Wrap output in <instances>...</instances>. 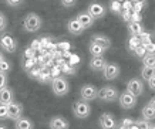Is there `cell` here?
<instances>
[{
  "label": "cell",
  "instance_id": "cell-3",
  "mask_svg": "<svg viewBox=\"0 0 155 129\" xmlns=\"http://www.w3.org/2000/svg\"><path fill=\"white\" fill-rule=\"evenodd\" d=\"M118 95H120V92H118L117 88L111 87V85H105L101 89H98L97 98H100L104 102H113L115 99H118Z\"/></svg>",
  "mask_w": 155,
  "mask_h": 129
},
{
  "label": "cell",
  "instance_id": "cell-6",
  "mask_svg": "<svg viewBox=\"0 0 155 129\" xmlns=\"http://www.w3.org/2000/svg\"><path fill=\"white\" fill-rule=\"evenodd\" d=\"M120 73H121L120 65L115 64V63H107V64L104 65V68H103V75H104V78L107 79V81H113V79L118 78Z\"/></svg>",
  "mask_w": 155,
  "mask_h": 129
},
{
  "label": "cell",
  "instance_id": "cell-47",
  "mask_svg": "<svg viewBox=\"0 0 155 129\" xmlns=\"http://www.w3.org/2000/svg\"><path fill=\"white\" fill-rule=\"evenodd\" d=\"M144 48H145V51L147 53H148V54H154V43L151 41V43H148V44H145V46H144Z\"/></svg>",
  "mask_w": 155,
  "mask_h": 129
},
{
  "label": "cell",
  "instance_id": "cell-2",
  "mask_svg": "<svg viewBox=\"0 0 155 129\" xmlns=\"http://www.w3.org/2000/svg\"><path fill=\"white\" fill-rule=\"evenodd\" d=\"M51 89L54 92V95L57 97H64L67 92L70 91V84L66 78L58 77V78L51 79Z\"/></svg>",
  "mask_w": 155,
  "mask_h": 129
},
{
  "label": "cell",
  "instance_id": "cell-27",
  "mask_svg": "<svg viewBox=\"0 0 155 129\" xmlns=\"http://www.w3.org/2000/svg\"><path fill=\"white\" fill-rule=\"evenodd\" d=\"M37 65V60H36V57L34 58H28V60H24L23 61V68L26 71H30L31 68H34Z\"/></svg>",
  "mask_w": 155,
  "mask_h": 129
},
{
  "label": "cell",
  "instance_id": "cell-21",
  "mask_svg": "<svg viewBox=\"0 0 155 129\" xmlns=\"http://www.w3.org/2000/svg\"><path fill=\"white\" fill-rule=\"evenodd\" d=\"M128 31L131 33V36H140L144 31L142 23H137V21H130L128 23Z\"/></svg>",
  "mask_w": 155,
  "mask_h": 129
},
{
  "label": "cell",
  "instance_id": "cell-30",
  "mask_svg": "<svg viewBox=\"0 0 155 129\" xmlns=\"http://www.w3.org/2000/svg\"><path fill=\"white\" fill-rule=\"evenodd\" d=\"M10 69H12V65H10V63L5 58V60L0 63V73H3V74L7 75V73H9Z\"/></svg>",
  "mask_w": 155,
  "mask_h": 129
},
{
  "label": "cell",
  "instance_id": "cell-45",
  "mask_svg": "<svg viewBox=\"0 0 155 129\" xmlns=\"http://www.w3.org/2000/svg\"><path fill=\"white\" fill-rule=\"evenodd\" d=\"M131 13H132V10H128V11H122L120 16L122 17V20H124V21H128V23H130V17H131Z\"/></svg>",
  "mask_w": 155,
  "mask_h": 129
},
{
  "label": "cell",
  "instance_id": "cell-24",
  "mask_svg": "<svg viewBox=\"0 0 155 129\" xmlns=\"http://www.w3.org/2000/svg\"><path fill=\"white\" fill-rule=\"evenodd\" d=\"M141 60H142V65H144V67H151V68H154V65H155L154 54H148V53H147Z\"/></svg>",
  "mask_w": 155,
  "mask_h": 129
},
{
  "label": "cell",
  "instance_id": "cell-25",
  "mask_svg": "<svg viewBox=\"0 0 155 129\" xmlns=\"http://www.w3.org/2000/svg\"><path fill=\"white\" fill-rule=\"evenodd\" d=\"M138 46H141L140 37L138 36H131L130 37V40H128V47H130V50H135Z\"/></svg>",
  "mask_w": 155,
  "mask_h": 129
},
{
  "label": "cell",
  "instance_id": "cell-56",
  "mask_svg": "<svg viewBox=\"0 0 155 129\" xmlns=\"http://www.w3.org/2000/svg\"><path fill=\"white\" fill-rule=\"evenodd\" d=\"M150 129H154V125L151 124V126H150Z\"/></svg>",
  "mask_w": 155,
  "mask_h": 129
},
{
  "label": "cell",
  "instance_id": "cell-17",
  "mask_svg": "<svg viewBox=\"0 0 155 129\" xmlns=\"http://www.w3.org/2000/svg\"><path fill=\"white\" fill-rule=\"evenodd\" d=\"M67 30H68V33H71L73 36H78V34H81V33L84 31L83 26L78 23L77 18H71V20H68V23H67Z\"/></svg>",
  "mask_w": 155,
  "mask_h": 129
},
{
  "label": "cell",
  "instance_id": "cell-35",
  "mask_svg": "<svg viewBox=\"0 0 155 129\" xmlns=\"http://www.w3.org/2000/svg\"><path fill=\"white\" fill-rule=\"evenodd\" d=\"M144 7H145V3H132L131 10L134 13H141Z\"/></svg>",
  "mask_w": 155,
  "mask_h": 129
},
{
  "label": "cell",
  "instance_id": "cell-9",
  "mask_svg": "<svg viewBox=\"0 0 155 129\" xmlns=\"http://www.w3.org/2000/svg\"><path fill=\"white\" fill-rule=\"evenodd\" d=\"M21 114H23V105L20 102L14 101L10 105H7V119H19V118H21Z\"/></svg>",
  "mask_w": 155,
  "mask_h": 129
},
{
  "label": "cell",
  "instance_id": "cell-10",
  "mask_svg": "<svg viewBox=\"0 0 155 129\" xmlns=\"http://www.w3.org/2000/svg\"><path fill=\"white\" fill-rule=\"evenodd\" d=\"M87 13L91 16V17L94 18V20H97V18H103L104 16H105V7H104L101 3H91V5H88V7H87V10H85Z\"/></svg>",
  "mask_w": 155,
  "mask_h": 129
},
{
  "label": "cell",
  "instance_id": "cell-7",
  "mask_svg": "<svg viewBox=\"0 0 155 129\" xmlns=\"http://www.w3.org/2000/svg\"><path fill=\"white\" fill-rule=\"evenodd\" d=\"M142 91H144V84H142V79L131 78L130 81H128L125 92L131 94V95H134V97L137 98V97H140V95H141Z\"/></svg>",
  "mask_w": 155,
  "mask_h": 129
},
{
  "label": "cell",
  "instance_id": "cell-1",
  "mask_svg": "<svg viewBox=\"0 0 155 129\" xmlns=\"http://www.w3.org/2000/svg\"><path fill=\"white\" fill-rule=\"evenodd\" d=\"M41 18L36 13H28L23 20V27L27 33H36L41 27Z\"/></svg>",
  "mask_w": 155,
  "mask_h": 129
},
{
  "label": "cell",
  "instance_id": "cell-33",
  "mask_svg": "<svg viewBox=\"0 0 155 129\" xmlns=\"http://www.w3.org/2000/svg\"><path fill=\"white\" fill-rule=\"evenodd\" d=\"M48 73H50V77H51V79L61 77V68H60V67H57V65L51 67V69H50Z\"/></svg>",
  "mask_w": 155,
  "mask_h": 129
},
{
  "label": "cell",
  "instance_id": "cell-28",
  "mask_svg": "<svg viewBox=\"0 0 155 129\" xmlns=\"http://www.w3.org/2000/svg\"><path fill=\"white\" fill-rule=\"evenodd\" d=\"M141 77L142 79H148L151 77H154V68H151V67H142L141 69Z\"/></svg>",
  "mask_w": 155,
  "mask_h": 129
},
{
  "label": "cell",
  "instance_id": "cell-18",
  "mask_svg": "<svg viewBox=\"0 0 155 129\" xmlns=\"http://www.w3.org/2000/svg\"><path fill=\"white\" fill-rule=\"evenodd\" d=\"M105 64H107V61H105V58H104L103 55L101 57H91V60L88 63L90 68L93 69V71H103Z\"/></svg>",
  "mask_w": 155,
  "mask_h": 129
},
{
  "label": "cell",
  "instance_id": "cell-20",
  "mask_svg": "<svg viewBox=\"0 0 155 129\" xmlns=\"http://www.w3.org/2000/svg\"><path fill=\"white\" fill-rule=\"evenodd\" d=\"M14 129H33V122L28 118H19L14 121Z\"/></svg>",
  "mask_w": 155,
  "mask_h": 129
},
{
  "label": "cell",
  "instance_id": "cell-48",
  "mask_svg": "<svg viewBox=\"0 0 155 129\" xmlns=\"http://www.w3.org/2000/svg\"><path fill=\"white\" fill-rule=\"evenodd\" d=\"M78 63H80V58H78L77 55H71V54H70V63H68V64L74 67V65L78 64Z\"/></svg>",
  "mask_w": 155,
  "mask_h": 129
},
{
  "label": "cell",
  "instance_id": "cell-43",
  "mask_svg": "<svg viewBox=\"0 0 155 129\" xmlns=\"http://www.w3.org/2000/svg\"><path fill=\"white\" fill-rule=\"evenodd\" d=\"M40 71H41L40 68H37V67H34V68H31L30 71H27V73H28V75H30V77H33V78L37 79V77H38V74H40Z\"/></svg>",
  "mask_w": 155,
  "mask_h": 129
},
{
  "label": "cell",
  "instance_id": "cell-22",
  "mask_svg": "<svg viewBox=\"0 0 155 129\" xmlns=\"http://www.w3.org/2000/svg\"><path fill=\"white\" fill-rule=\"evenodd\" d=\"M88 51L91 53L93 57H101V55H104V53H105V50H103L101 47L94 44L93 41H90V44H88Z\"/></svg>",
  "mask_w": 155,
  "mask_h": 129
},
{
  "label": "cell",
  "instance_id": "cell-37",
  "mask_svg": "<svg viewBox=\"0 0 155 129\" xmlns=\"http://www.w3.org/2000/svg\"><path fill=\"white\" fill-rule=\"evenodd\" d=\"M6 27H7V20H6V16L0 11V33L5 31Z\"/></svg>",
  "mask_w": 155,
  "mask_h": 129
},
{
  "label": "cell",
  "instance_id": "cell-4",
  "mask_svg": "<svg viewBox=\"0 0 155 129\" xmlns=\"http://www.w3.org/2000/svg\"><path fill=\"white\" fill-rule=\"evenodd\" d=\"M73 114H74V116L78 118V119L88 118V115L91 114V108H90L88 102H84V101L74 102V105H73Z\"/></svg>",
  "mask_w": 155,
  "mask_h": 129
},
{
  "label": "cell",
  "instance_id": "cell-41",
  "mask_svg": "<svg viewBox=\"0 0 155 129\" xmlns=\"http://www.w3.org/2000/svg\"><path fill=\"white\" fill-rule=\"evenodd\" d=\"M131 6L132 3L130 2V0H124L121 3V13L122 11H128V10H131Z\"/></svg>",
  "mask_w": 155,
  "mask_h": 129
},
{
  "label": "cell",
  "instance_id": "cell-34",
  "mask_svg": "<svg viewBox=\"0 0 155 129\" xmlns=\"http://www.w3.org/2000/svg\"><path fill=\"white\" fill-rule=\"evenodd\" d=\"M34 55H36V51L31 48V47H27L23 53V58L24 60H28V58H34Z\"/></svg>",
  "mask_w": 155,
  "mask_h": 129
},
{
  "label": "cell",
  "instance_id": "cell-40",
  "mask_svg": "<svg viewBox=\"0 0 155 129\" xmlns=\"http://www.w3.org/2000/svg\"><path fill=\"white\" fill-rule=\"evenodd\" d=\"M130 21H137V23H141L142 21V16L141 13H131V17H130Z\"/></svg>",
  "mask_w": 155,
  "mask_h": 129
},
{
  "label": "cell",
  "instance_id": "cell-50",
  "mask_svg": "<svg viewBox=\"0 0 155 129\" xmlns=\"http://www.w3.org/2000/svg\"><path fill=\"white\" fill-rule=\"evenodd\" d=\"M131 3H145L147 0H130Z\"/></svg>",
  "mask_w": 155,
  "mask_h": 129
},
{
  "label": "cell",
  "instance_id": "cell-8",
  "mask_svg": "<svg viewBox=\"0 0 155 129\" xmlns=\"http://www.w3.org/2000/svg\"><path fill=\"white\" fill-rule=\"evenodd\" d=\"M0 47L6 53H14V51L17 50V41L10 34H3V36L0 37Z\"/></svg>",
  "mask_w": 155,
  "mask_h": 129
},
{
  "label": "cell",
  "instance_id": "cell-52",
  "mask_svg": "<svg viewBox=\"0 0 155 129\" xmlns=\"http://www.w3.org/2000/svg\"><path fill=\"white\" fill-rule=\"evenodd\" d=\"M3 60H5V55H3V54H2V53H0V63H2V61H3Z\"/></svg>",
  "mask_w": 155,
  "mask_h": 129
},
{
  "label": "cell",
  "instance_id": "cell-39",
  "mask_svg": "<svg viewBox=\"0 0 155 129\" xmlns=\"http://www.w3.org/2000/svg\"><path fill=\"white\" fill-rule=\"evenodd\" d=\"M7 87V75L3 73H0V89Z\"/></svg>",
  "mask_w": 155,
  "mask_h": 129
},
{
  "label": "cell",
  "instance_id": "cell-31",
  "mask_svg": "<svg viewBox=\"0 0 155 129\" xmlns=\"http://www.w3.org/2000/svg\"><path fill=\"white\" fill-rule=\"evenodd\" d=\"M110 10L115 14H121V3H118V2H115V0H111Z\"/></svg>",
  "mask_w": 155,
  "mask_h": 129
},
{
  "label": "cell",
  "instance_id": "cell-38",
  "mask_svg": "<svg viewBox=\"0 0 155 129\" xmlns=\"http://www.w3.org/2000/svg\"><path fill=\"white\" fill-rule=\"evenodd\" d=\"M7 119V106L0 104V121Z\"/></svg>",
  "mask_w": 155,
  "mask_h": 129
},
{
  "label": "cell",
  "instance_id": "cell-53",
  "mask_svg": "<svg viewBox=\"0 0 155 129\" xmlns=\"http://www.w3.org/2000/svg\"><path fill=\"white\" fill-rule=\"evenodd\" d=\"M0 129H9L7 126H5V125H0Z\"/></svg>",
  "mask_w": 155,
  "mask_h": 129
},
{
  "label": "cell",
  "instance_id": "cell-42",
  "mask_svg": "<svg viewBox=\"0 0 155 129\" xmlns=\"http://www.w3.org/2000/svg\"><path fill=\"white\" fill-rule=\"evenodd\" d=\"M6 2H7V5L10 7H19V6L23 5L24 0H6Z\"/></svg>",
  "mask_w": 155,
  "mask_h": 129
},
{
  "label": "cell",
  "instance_id": "cell-49",
  "mask_svg": "<svg viewBox=\"0 0 155 129\" xmlns=\"http://www.w3.org/2000/svg\"><path fill=\"white\" fill-rule=\"evenodd\" d=\"M154 78H155V75H154V77H151V78L147 79V81H148V85H150L151 89H154V88H155V85H154Z\"/></svg>",
  "mask_w": 155,
  "mask_h": 129
},
{
  "label": "cell",
  "instance_id": "cell-13",
  "mask_svg": "<svg viewBox=\"0 0 155 129\" xmlns=\"http://www.w3.org/2000/svg\"><path fill=\"white\" fill-rule=\"evenodd\" d=\"M12 102H14V92L12 88L6 87L3 89H0V104L2 105H10Z\"/></svg>",
  "mask_w": 155,
  "mask_h": 129
},
{
  "label": "cell",
  "instance_id": "cell-54",
  "mask_svg": "<svg viewBox=\"0 0 155 129\" xmlns=\"http://www.w3.org/2000/svg\"><path fill=\"white\" fill-rule=\"evenodd\" d=\"M118 129H128V128H124V126H121V125H120V128Z\"/></svg>",
  "mask_w": 155,
  "mask_h": 129
},
{
  "label": "cell",
  "instance_id": "cell-55",
  "mask_svg": "<svg viewBox=\"0 0 155 129\" xmlns=\"http://www.w3.org/2000/svg\"><path fill=\"white\" fill-rule=\"evenodd\" d=\"M115 2H118V3H122V2H124V0H115Z\"/></svg>",
  "mask_w": 155,
  "mask_h": 129
},
{
  "label": "cell",
  "instance_id": "cell-12",
  "mask_svg": "<svg viewBox=\"0 0 155 129\" xmlns=\"http://www.w3.org/2000/svg\"><path fill=\"white\" fill-rule=\"evenodd\" d=\"M115 119L111 114L108 112H104L103 115L100 116V126L101 129H115Z\"/></svg>",
  "mask_w": 155,
  "mask_h": 129
},
{
  "label": "cell",
  "instance_id": "cell-46",
  "mask_svg": "<svg viewBox=\"0 0 155 129\" xmlns=\"http://www.w3.org/2000/svg\"><path fill=\"white\" fill-rule=\"evenodd\" d=\"M77 3V0H61V5L64 7H73Z\"/></svg>",
  "mask_w": 155,
  "mask_h": 129
},
{
  "label": "cell",
  "instance_id": "cell-44",
  "mask_svg": "<svg viewBox=\"0 0 155 129\" xmlns=\"http://www.w3.org/2000/svg\"><path fill=\"white\" fill-rule=\"evenodd\" d=\"M132 124H134V121L130 119V118H125V119L121 121V124H120V125H121V126H124V128H128V129H130V126H131Z\"/></svg>",
  "mask_w": 155,
  "mask_h": 129
},
{
  "label": "cell",
  "instance_id": "cell-15",
  "mask_svg": "<svg viewBox=\"0 0 155 129\" xmlns=\"http://www.w3.org/2000/svg\"><path fill=\"white\" fill-rule=\"evenodd\" d=\"M50 129H68V121L63 116H53L48 122Z\"/></svg>",
  "mask_w": 155,
  "mask_h": 129
},
{
  "label": "cell",
  "instance_id": "cell-16",
  "mask_svg": "<svg viewBox=\"0 0 155 129\" xmlns=\"http://www.w3.org/2000/svg\"><path fill=\"white\" fill-rule=\"evenodd\" d=\"M77 20H78V23L83 26V28H84V30L90 28L91 26H93V24H94V21H95L94 18L91 17V16H90L87 11H81V13L77 16Z\"/></svg>",
  "mask_w": 155,
  "mask_h": 129
},
{
  "label": "cell",
  "instance_id": "cell-29",
  "mask_svg": "<svg viewBox=\"0 0 155 129\" xmlns=\"http://www.w3.org/2000/svg\"><path fill=\"white\" fill-rule=\"evenodd\" d=\"M138 37H140V40H141V46H145V44L152 41V40H151V38H152V34L148 31H142Z\"/></svg>",
  "mask_w": 155,
  "mask_h": 129
},
{
  "label": "cell",
  "instance_id": "cell-5",
  "mask_svg": "<svg viewBox=\"0 0 155 129\" xmlns=\"http://www.w3.org/2000/svg\"><path fill=\"white\" fill-rule=\"evenodd\" d=\"M97 95H98V89L94 87V85H83L80 89V97H81V101L84 102H91L97 99Z\"/></svg>",
  "mask_w": 155,
  "mask_h": 129
},
{
  "label": "cell",
  "instance_id": "cell-19",
  "mask_svg": "<svg viewBox=\"0 0 155 129\" xmlns=\"http://www.w3.org/2000/svg\"><path fill=\"white\" fill-rule=\"evenodd\" d=\"M141 114H142V119H145V121H152V119H154V116H155L154 99H151L150 104H148V105H145L144 108H142Z\"/></svg>",
  "mask_w": 155,
  "mask_h": 129
},
{
  "label": "cell",
  "instance_id": "cell-23",
  "mask_svg": "<svg viewBox=\"0 0 155 129\" xmlns=\"http://www.w3.org/2000/svg\"><path fill=\"white\" fill-rule=\"evenodd\" d=\"M41 71H40V74H38V77H37V81L38 82H41V84H48V82H51V77H50V73H48L47 69H43L40 68Z\"/></svg>",
  "mask_w": 155,
  "mask_h": 129
},
{
  "label": "cell",
  "instance_id": "cell-51",
  "mask_svg": "<svg viewBox=\"0 0 155 129\" xmlns=\"http://www.w3.org/2000/svg\"><path fill=\"white\" fill-rule=\"evenodd\" d=\"M130 129H138V128H137V125H135V124H132L131 126H130Z\"/></svg>",
  "mask_w": 155,
  "mask_h": 129
},
{
  "label": "cell",
  "instance_id": "cell-32",
  "mask_svg": "<svg viewBox=\"0 0 155 129\" xmlns=\"http://www.w3.org/2000/svg\"><path fill=\"white\" fill-rule=\"evenodd\" d=\"M134 124L137 125V128L138 129H150V126H151V124L148 122V121H145V119L134 121Z\"/></svg>",
  "mask_w": 155,
  "mask_h": 129
},
{
  "label": "cell",
  "instance_id": "cell-36",
  "mask_svg": "<svg viewBox=\"0 0 155 129\" xmlns=\"http://www.w3.org/2000/svg\"><path fill=\"white\" fill-rule=\"evenodd\" d=\"M132 51H134V54H135L137 57H140V58H142V57L147 54V51H145V48H144V46H138L135 50H132Z\"/></svg>",
  "mask_w": 155,
  "mask_h": 129
},
{
  "label": "cell",
  "instance_id": "cell-14",
  "mask_svg": "<svg viewBox=\"0 0 155 129\" xmlns=\"http://www.w3.org/2000/svg\"><path fill=\"white\" fill-rule=\"evenodd\" d=\"M90 41H93L94 44L100 46L103 50H108V48L111 47V38H108V37L104 36V34H94V36L91 37Z\"/></svg>",
  "mask_w": 155,
  "mask_h": 129
},
{
  "label": "cell",
  "instance_id": "cell-26",
  "mask_svg": "<svg viewBox=\"0 0 155 129\" xmlns=\"http://www.w3.org/2000/svg\"><path fill=\"white\" fill-rule=\"evenodd\" d=\"M60 68H61V74H66V75H73V74H75V68L73 65L68 64V63H64Z\"/></svg>",
  "mask_w": 155,
  "mask_h": 129
},
{
  "label": "cell",
  "instance_id": "cell-11",
  "mask_svg": "<svg viewBox=\"0 0 155 129\" xmlns=\"http://www.w3.org/2000/svg\"><path fill=\"white\" fill-rule=\"evenodd\" d=\"M118 101H120V105L124 108V109H131L137 105V98L128 92H122L118 95Z\"/></svg>",
  "mask_w": 155,
  "mask_h": 129
}]
</instances>
